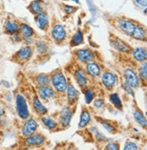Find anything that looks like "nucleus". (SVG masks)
<instances>
[{
  "label": "nucleus",
  "instance_id": "nucleus-37",
  "mask_svg": "<svg viewBox=\"0 0 147 150\" xmlns=\"http://www.w3.org/2000/svg\"><path fill=\"white\" fill-rule=\"evenodd\" d=\"M93 105L96 107V108H102L103 106V100L102 99H96L93 101Z\"/></svg>",
  "mask_w": 147,
  "mask_h": 150
},
{
  "label": "nucleus",
  "instance_id": "nucleus-4",
  "mask_svg": "<svg viewBox=\"0 0 147 150\" xmlns=\"http://www.w3.org/2000/svg\"><path fill=\"white\" fill-rule=\"evenodd\" d=\"M124 78L125 81H126L132 88H137L140 84L139 81V77L137 76V74L134 72L133 70L131 68H127L124 70Z\"/></svg>",
  "mask_w": 147,
  "mask_h": 150
},
{
  "label": "nucleus",
  "instance_id": "nucleus-24",
  "mask_svg": "<svg viewBox=\"0 0 147 150\" xmlns=\"http://www.w3.org/2000/svg\"><path fill=\"white\" fill-rule=\"evenodd\" d=\"M91 120V117L89 112L86 110H83L82 111L81 117H80V121H79V127H85L87 126V124L90 122Z\"/></svg>",
  "mask_w": 147,
  "mask_h": 150
},
{
  "label": "nucleus",
  "instance_id": "nucleus-40",
  "mask_svg": "<svg viewBox=\"0 0 147 150\" xmlns=\"http://www.w3.org/2000/svg\"><path fill=\"white\" fill-rule=\"evenodd\" d=\"M5 113H6V111H5V109L3 108V106L0 105V117H3V116L5 115Z\"/></svg>",
  "mask_w": 147,
  "mask_h": 150
},
{
  "label": "nucleus",
  "instance_id": "nucleus-8",
  "mask_svg": "<svg viewBox=\"0 0 147 150\" xmlns=\"http://www.w3.org/2000/svg\"><path fill=\"white\" fill-rule=\"evenodd\" d=\"M118 25L122 31H123L125 34L130 35H132L133 32L136 26V25L133 22H132L130 20H127V19H119Z\"/></svg>",
  "mask_w": 147,
  "mask_h": 150
},
{
  "label": "nucleus",
  "instance_id": "nucleus-41",
  "mask_svg": "<svg viewBox=\"0 0 147 150\" xmlns=\"http://www.w3.org/2000/svg\"><path fill=\"white\" fill-rule=\"evenodd\" d=\"M73 1L75 2V3H76V4H79V1H78V0H73Z\"/></svg>",
  "mask_w": 147,
  "mask_h": 150
},
{
  "label": "nucleus",
  "instance_id": "nucleus-28",
  "mask_svg": "<svg viewBox=\"0 0 147 150\" xmlns=\"http://www.w3.org/2000/svg\"><path fill=\"white\" fill-rule=\"evenodd\" d=\"M110 100L111 102L113 103V105L115 107L116 109L118 110H122L123 108V104H122V101H121V99L119 98L118 94L116 93H113L110 95Z\"/></svg>",
  "mask_w": 147,
  "mask_h": 150
},
{
  "label": "nucleus",
  "instance_id": "nucleus-5",
  "mask_svg": "<svg viewBox=\"0 0 147 150\" xmlns=\"http://www.w3.org/2000/svg\"><path fill=\"white\" fill-rule=\"evenodd\" d=\"M32 53H33V50L31 47L29 46H24V47H21L15 54V57L17 59V61L20 62H26L28 61L31 56H32Z\"/></svg>",
  "mask_w": 147,
  "mask_h": 150
},
{
  "label": "nucleus",
  "instance_id": "nucleus-33",
  "mask_svg": "<svg viewBox=\"0 0 147 150\" xmlns=\"http://www.w3.org/2000/svg\"><path fill=\"white\" fill-rule=\"evenodd\" d=\"M123 149L124 150H135V149H138V146L133 142H127L125 144Z\"/></svg>",
  "mask_w": 147,
  "mask_h": 150
},
{
  "label": "nucleus",
  "instance_id": "nucleus-30",
  "mask_svg": "<svg viewBox=\"0 0 147 150\" xmlns=\"http://www.w3.org/2000/svg\"><path fill=\"white\" fill-rule=\"evenodd\" d=\"M83 93H85L86 102L87 104H90L92 102V100L94 99V92L90 89H86L85 91H83Z\"/></svg>",
  "mask_w": 147,
  "mask_h": 150
},
{
  "label": "nucleus",
  "instance_id": "nucleus-16",
  "mask_svg": "<svg viewBox=\"0 0 147 150\" xmlns=\"http://www.w3.org/2000/svg\"><path fill=\"white\" fill-rule=\"evenodd\" d=\"M66 93H67V99L69 103H74L76 102L78 98H79V91L75 88L73 84H69L67 85L66 90Z\"/></svg>",
  "mask_w": 147,
  "mask_h": 150
},
{
  "label": "nucleus",
  "instance_id": "nucleus-10",
  "mask_svg": "<svg viewBox=\"0 0 147 150\" xmlns=\"http://www.w3.org/2000/svg\"><path fill=\"white\" fill-rule=\"evenodd\" d=\"M38 94H39V97L42 100H49L51 98H54L56 96V91L55 90L50 87L49 85L47 86H43V87H40L38 90Z\"/></svg>",
  "mask_w": 147,
  "mask_h": 150
},
{
  "label": "nucleus",
  "instance_id": "nucleus-1",
  "mask_svg": "<svg viewBox=\"0 0 147 150\" xmlns=\"http://www.w3.org/2000/svg\"><path fill=\"white\" fill-rule=\"evenodd\" d=\"M51 83L53 85V87L60 93H64L67 87L66 78L61 71H56L52 74Z\"/></svg>",
  "mask_w": 147,
  "mask_h": 150
},
{
  "label": "nucleus",
  "instance_id": "nucleus-32",
  "mask_svg": "<svg viewBox=\"0 0 147 150\" xmlns=\"http://www.w3.org/2000/svg\"><path fill=\"white\" fill-rule=\"evenodd\" d=\"M36 49L39 52V53H44L47 51V46L44 42L39 41L36 42Z\"/></svg>",
  "mask_w": 147,
  "mask_h": 150
},
{
  "label": "nucleus",
  "instance_id": "nucleus-36",
  "mask_svg": "<svg viewBox=\"0 0 147 150\" xmlns=\"http://www.w3.org/2000/svg\"><path fill=\"white\" fill-rule=\"evenodd\" d=\"M106 148L109 149V150H117V149H119V146L116 143H109L106 146Z\"/></svg>",
  "mask_w": 147,
  "mask_h": 150
},
{
  "label": "nucleus",
  "instance_id": "nucleus-17",
  "mask_svg": "<svg viewBox=\"0 0 147 150\" xmlns=\"http://www.w3.org/2000/svg\"><path fill=\"white\" fill-rule=\"evenodd\" d=\"M75 77L76 80V82L81 88H85L87 84V77L86 73L83 69H77L75 72Z\"/></svg>",
  "mask_w": 147,
  "mask_h": 150
},
{
  "label": "nucleus",
  "instance_id": "nucleus-7",
  "mask_svg": "<svg viewBox=\"0 0 147 150\" xmlns=\"http://www.w3.org/2000/svg\"><path fill=\"white\" fill-rule=\"evenodd\" d=\"M76 54L81 62H91L94 59V55H93V52L89 49L77 50Z\"/></svg>",
  "mask_w": 147,
  "mask_h": 150
},
{
  "label": "nucleus",
  "instance_id": "nucleus-35",
  "mask_svg": "<svg viewBox=\"0 0 147 150\" xmlns=\"http://www.w3.org/2000/svg\"><path fill=\"white\" fill-rule=\"evenodd\" d=\"M123 87H124V89H125V91H126L129 94H131L132 96H133L134 95V93H133V88L130 86V85L126 82V81H125L124 83H123Z\"/></svg>",
  "mask_w": 147,
  "mask_h": 150
},
{
  "label": "nucleus",
  "instance_id": "nucleus-38",
  "mask_svg": "<svg viewBox=\"0 0 147 150\" xmlns=\"http://www.w3.org/2000/svg\"><path fill=\"white\" fill-rule=\"evenodd\" d=\"M64 9H65V12H66V13H68V14H72V13H74L76 11V7H74V6H65V7H64Z\"/></svg>",
  "mask_w": 147,
  "mask_h": 150
},
{
  "label": "nucleus",
  "instance_id": "nucleus-12",
  "mask_svg": "<svg viewBox=\"0 0 147 150\" xmlns=\"http://www.w3.org/2000/svg\"><path fill=\"white\" fill-rule=\"evenodd\" d=\"M4 30L5 33L7 35H14L19 32V25L16 21L7 19L4 24Z\"/></svg>",
  "mask_w": 147,
  "mask_h": 150
},
{
  "label": "nucleus",
  "instance_id": "nucleus-15",
  "mask_svg": "<svg viewBox=\"0 0 147 150\" xmlns=\"http://www.w3.org/2000/svg\"><path fill=\"white\" fill-rule=\"evenodd\" d=\"M86 71L90 76L96 78L100 75L101 68L99 67V65L96 62H94L93 61H91V62H88L86 64Z\"/></svg>",
  "mask_w": 147,
  "mask_h": 150
},
{
  "label": "nucleus",
  "instance_id": "nucleus-21",
  "mask_svg": "<svg viewBox=\"0 0 147 150\" xmlns=\"http://www.w3.org/2000/svg\"><path fill=\"white\" fill-rule=\"evenodd\" d=\"M19 32L25 38H30L34 35V30L26 24H21L19 25Z\"/></svg>",
  "mask_w": 147,
  "mask_h": 150
},
{
  "label": "nucleus",
  "instance_id": "nucleus-14",
  "mask_svg": "<svg viewBox=\"0 0 147 150\" xmlns=\"http://www.w3.org/2000/svg\"><path fill=\"white\" fill-rule=\"evenodd\" d=\"M111 45L112 46L119 52H128L130 51V47L127 44L119 39V38H113V40L111 41Z\"/></svg>",
  "mask_w": 147,
  "mask_h": 150
},
{
  "label": "nucleus",
  "instance_id": "nucleus-26",
  "mask_svg": "<svg viewBox=\"0 0 147 150\" xmlns=\"http://www.w3.org/2000/svg\"><path fill=\"white\" fill-rule=\"evenodd\" d=\"M41 4H42V2L40 0H35V1H33L30 4L29 9L32 11V13H34L36 15H39L41 13H43V9H42Z\"/></svg>",
  "mask_w": 147,
  "mask_h": 150
},
{
  "label": "nucleus",
  "instance_id": "nucleus-22",
  "mask_svg": "<svg viewBox=\"0 0 147 150\" xmlns=\"http://www.w3.org/2000/svg\"><path fill=\"white\" fill-rule=\"evenodd\" d=\"M132 36L134 39H137V40H144L145 37H146L145 31L142 26L136 25V26H135V28H134V30L133 32V34H132Z\"/></svg>",
  "mask_w": 147,
  "mask_h": 150
},
{
  "label": "nucleus",
  "instance_id": "nucleus-2",
  "mask_svg": "<svg viewBox=\"0 0 147 150\" xmlns=\"http://www.w3.org/2000/svg\"><path fill=\"white\" fill-rule=\"evenodd\" d=\"M16 113L21 120H27L29 117V110H28L27 102L23 95H21V94L16 95Z\"/></svg>",
  "mask_w": 147,
  "mask_h": 150
},
{
  "label": "nucleus",
  "instance_id": "nucleus-18",
  "mask_svg": "<svg viewBox=\"0 0 147 150\" xmlns=\"http://www.w3.org/2000/svg\"><path fill=\"white\" fill-rule=\"evenodd\" d=\"M132 54L134 60L138 61V62H143L147 58V52L146 49L143 47H138L133 50Z\"/></svg>",
  "mask_w": 147,
  "mask_h": 150
},
{
  "label": "nucleus",
  "instance_id": "nucleus-29",
  "mask_svg": "<svg viewBox=\"0 0 147 150\" xmlns=\"http://www.w3.org/2000/svg\"><path fill=\"white\" fill-rule=\"evenodd\" d=\"M41 120L45 125V127L46 128H49V129H55L57 126L56 122L53 119H51V117H42Z\"/></svg>",
  "mask_w": 147,
  "mask_h": 150
},
{
  "label": "nucleus",
  "instance_id": "nucleus-9",
  "mask_svg": "<svg viewBox=\"0 0 147 150\" xmlns=\"http://www.w3.org/2000/svg\"><path fill=\"white\" fill-rule=\"evenodd\" d=\"M26 142L29 146H40L46 142V137L41 134H33L26 137Z\"/></svg>",
  "mask_w": 147,
  "mask_h": 150
},
{
  "label": "nucleus",
  "instance_id": "nucleus-6",
  "mask_svg": "<svg viewBox=\"0 0 147 150\" xmlns=\"http://www.w3.org/2000/svg\"><path fill=\"white\" fill-rule=\"evenodd\" d=\"M52 36L56 42H62L66 37V31L61 25H56L52 29Z\"/></svg>",
  "mask_w": 147,
  "mask_h": 150
},
{
  "label": "nucleus",
  "instance_id": "nucleus-34",
  "mask_svg": "<svg viewBox=\"0 0 147 150\" xmlns=\"http://www.w3.org/2000/svg\"><path fill=\"white\" fill-rule=\"evenodd\" d=\"M102 126H103L104 128H106V131H108V132H110V133H112V132L114 131V127H113L110 123H108V122H106V121H102Z\"/></svg>",
  "mask_w": 147,
  "mask_h": 150
},
{
  "label": "nucleus",
  "instance_id": "nucleus-3",
  "mask_svg": "<svg viewBox=\"0 0 147 150\" xmlns=\"http://www.w3.org/2000/svg\"><path fill=\"white\" fill-rule=\"evenodd\" d=\"M38 124L36 120L34 119H29L26 120V121L24 123L23 127H22V135L25 137H27L31 135L35 134V132L37 129Z\"/></svg>",
  "mask_w": 147,
  "mask_h": 150
},
{
  "label": "nucleus",
  "instance_id": "nucleus-27",
  "mask_svg": "<svg viewBox=\"0 0 147 150\" xmlns=\"http://www.w3.org/2000/svg\"><path fill=\"white\" fill-rule=\"evenodd\" d=\"M83 41V36L81 31H77L76 34L73 36L72 41H71V45L72 46H77L80 45Z\"/></svg>",
  "mask_w": 147,
  "mask_h": 150
},
{
  "label": "nucleus",
  "instance_id": "nucleus-20",
  "mask_svg": "<svg viewBox=\"0 0 147 150\" xmlns=\"http://www.w3.org/2000/svg\"><path fill=\"white\" fill-rule=\"evenodd\" d=\"M33 108L36 110V112L40 115H46L47 113V109L42 104L37 96H35L33 98Z\"/></svg>",
  "mask_w": 147,
  "mask_h": 150
},
{
  "label": "nucleus",
  "instance_id": "nucleus-11",
  "mask_svg": "<svg viewBox=\"0 0 147 150\" xmlns=\"http://www.w3.org/2000/svg\"><path fill=\"white\" fill-rule=\"evenodd\" d=\"M116 76L112 72H104L102 76V82L106 88H113L116 84Z\"/></svg>",
  "mask_w": 147,
  "mask_h": 150
},
{
  "label": "nucleus",
  "instance_id": "nucleus-39",
  "mask_svg": "<svg viewBox=\"0 0 147 150\" xmlns=\"http://www.w3.org/2000/svg\"><path fill=\"white\" fill-rule=\"evenodd\" d=\"M135 1H136V3L139 4L141 6H143V7H145L147 5V0H135Z\"/></svg>",
  "mask_w": 147,
  "mask_h": 150
},
{
  "label": "nucleus",
  "instance_id": "nucleus-25",
  "mask_svg": "<svg viewBox=\"0 0 147 150\" xmlns=\"http://www.w3.org/2000/svg\"><path fill=\"white\" fill-rule=\"evenodd\" d=\"M133 117H134V120H136V122H137L141 127H143V128L146 127L147 121H146L145 117L142 113V111H140V110H135L134 113H133Z\"/></svg>",
  "mask_w": 147,
  "mask_h": 150
},
{
  "label": "nucleus",
  "instance_id": "nucleus-19",
  "mask_svg": "<svg viewBox=\"0 0 147 150\" xmlns=\"http://www.w3.org/2000/svg\"><path fill=\"white\" fill-rule=\"evenodd\" d=\"M36 22L38 25V27L42 30L46 29L48 25H49V18L48 16L46 13H41L39 15H37L36 18Z\"/></svg>",
  "mask_w": 147,
  "mask_h": 150
},
{
  "label": "nucleus",
  "instance_id": "nucleus-31",
  "mask_svg": "<svg viewBox=\"0 0 147 150\" xmlns=\"http://www.w3.org/2000/svg\"><path fill=\"white\" fill-rule=\"evenodd\" d=\"M139 77L143 81H146L147 79V63L146 62H144L143 65H142L139 69Z\"/></svg>",
  "mask_w": 147,
  "mask_h": 150
},
{
  "label": "nucleus",
  "instance_id": "nucleus-13",
  "mask_svg": "<svg viewBox=\"0 0 147 150\" xmlns=\"http://www.w3.org/2000/svg\"><path fill=\"white\" fill-rule=\"evenodd\" d=\"M72 119V112L71 110L68 108V107H66V108L63 109V110L60 113V117H59V122L62 126L64 127H67L70 124Z\"/></svg>",
  "mask_w": 147,
  "mask_h": 150
},
{
  "label": "nucleus",
  "instance_id": "nucleus-23",
  "mask_svg": "<svg viewBox=\"0 0 147 150\" xmlns=\"http://www.w3.org/2000/svg\"><path fill=\"white\" fill-rule=\"evenodd\" d=\"M36 82L39 87L47 86L50 84V78L47 74H39L36 77Z\"/></svg>",
  "mask_w": 147,
  "mask_h": 150
}]
</instances>
